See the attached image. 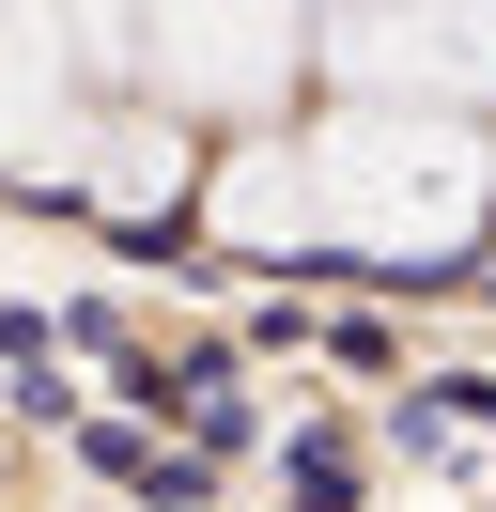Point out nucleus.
Here are the masks:
<instances>
[{
  "mask_svg": "<svg viewBox=\"0 0 496 512\" xmlns=\"http://www.w3.org/2000/svg\"><path fill=\"white\" fill-rule=\"evenodd\" d=\"M217 233L248 249H341V264H450L496 233V140L450 109L341 94L326 125H279L217 171Z\"/></svg>",
  "mask_w": 496,
  "mask_h": 512,
  "instance_id": "nucleus-1",
  "label": "nucleus"
},
{
  "mask_svg": "<svg viewBox=\"0 0 496 512\" xmlns=\"http://www.w3.org/2000/svg\"><path fill=\"white\" fill-rule=\"evenodd\" d=\"M310 47L326 32L295 0H140V78L171 94V125L186 109H279Z\"/></svg>",
  "mask_w": 496,
  "mask_h": 512,
  "instance_id": "nucleus-2",
  "label": "nucleus"
},
{
  "mask_svg": "<svg viewBox=\"0 0 496 512\" xmlns=\"http://www.w3.org/2000/svg\"><path fill=\"white\" fill-rule=\"evenodd\" d=\"M341 94H388V109H496V0H357L326 32Z\"/></svg>",
  "mask_w": 496,
  "mask_h": 512,
  "instance_id": "nucleus-3",
  "label": "nucleus"
},
{
  "mask_svg": "<svg viewBox=\"0 0 496 512\" xmlns=\"http://www.w3.org/2000/svg\"><path fill=\"white\" fill-rule=\"evenodd\" d=\"M78 109V32H62V0H0V156L62 140Z\"/></svg>",
  "mask_w": 496,
  "mask_h": 512,
  "instance_id": "nucleus-4",
  "label": "nucleus"
},
{
  "mask_svg": "<svg viewBox=\"0 0 496 512\" xmlns=\"http://www.w3.org/2000/svg\"><path fill=\"white\" fill-rule=\"evenodd\" d=\"M186 187H202L186 125H109L93 140V202H109V218H155V202H186Z\"/></svg>",
  "mask_w": 496,
  "mask_h": 512,
  "instance_id": "nucleus-5",
  "label": "nucleus"
}]
</instances>
